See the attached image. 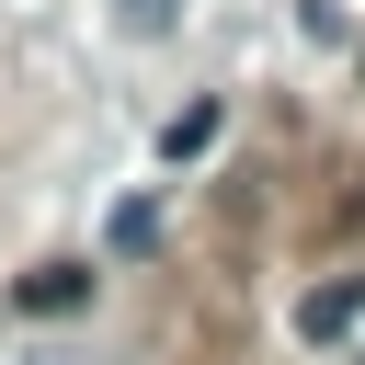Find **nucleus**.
Returning <instances> with one entry per match:
<instances>
[{
  "mask_svg": "<svg viewBox=\"0 0 365 365\" xmlns=\"http://www.w3.org/2000/svg\"><path fill=\"white\" fill-rule=\"evenodd\" d=\"M354 308H365V285H319V297L297 308V331H308V342H331V331H354Z\"/></svg>",
  "mask_w": 365,
  "mask_h": 365,
  "instance_id": "nucleus-1",
  "label": "nucleus"
},
{
  "mask_svg": "<svg viewBox=\"0 0 365 365\" xmlns=\"http://www.w3.org/2000/svg\"><path fill=\"white\" fill-rule=\"evenodd\" d=\"M114 11H125L137 34H171V11H182V0H114Z\"/></svg>",
  "mask_w": 365,
  "mask_h": 365,
  "instance_id": "nucleus-5",
  "label": "nucleus"
},
{
  "mask_svg": "<svg viewBox=\"0 0 365 365\" xmlns=\"http://www.w3.org/2000/svg\"><path fill=\"white\" fill-rule=\"evenodd\" d=\"M205 137H217V103H182V114H171V137H160V148H171V160H194V148H205Z\"/></svg>",
  "mask_w": 365,
  "mask_h": 365,
  "instance_id": "nucleus-3",
  "label": "nucleus"
},
{
  "mask_svg": "<svg viewBox=\"0 0 365 365\" xmlns=\"http://www.w3.org/2000/svg\"><path fill=\"white\" fill-rule=\"evenodd\" d=\"M148 240H160V205H148V194H137V205H114V251H148Z\"/></svg>",
  "mask_w": 365,
  "mask_h": 365,
  "instance_id": "nucleus-4",
  "label": "nucleus"
},
{
  "mask_svg": "<svg viewBox=\"0 0 365 365\" xmlns=\"http://www.w3.org/2000/svg\"><path fill=\"white\" fill-rule=\"evenodd\" d=\"M80 285H91V274H68V262H46V274H23V308H80Z\"/></svg>",
  "mask_w": 365,
  "mask_h": 365,
  "instance_id": "nucleus-2",
  "label": "nucleus"
}]
</instances>
